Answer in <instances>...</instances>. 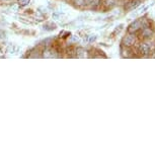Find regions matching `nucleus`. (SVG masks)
Masks as SVG:
<instances>
[{"label":"nucleus","instance_id":"obj_2","mask_svg":"<svg viewBox=\"0 0 155 155\" xmlns=\"http://www.w3.org/2000/svg\"><path fill=\"white\" fill-rule=\"evenodd\" d=\"M140 51H143V52H141L143 54H148L149 52H150V48H149L146 44H142V45L140 46Z\"/></svg>","mask_w":155,"mask_h":155},{"label":"nucleus","instance_id":"obj_3","mask_svg":"<svg viewBox=\"0 0 155 155\" xmlns=\"http://www.w3.org/2000/svg\"><path fill=\"white\" fill-rule=\"evenodd\" d=\"M76 2H77L76 4H78L79 2H81L80 4H89L92 2V0H76Z\"/></svg>","mask_w":155,"mask_h":155},{"label":"nucleus","instance_id":"obj_4","mask_svg":"<svg viewBox=\"0 0 155 155\" xmlns=\"http://www.w3.org/2000/svg\"><path fill=\"white\" fill-rule=\"evenodd\" d=\"M18 1H19V3H20V4L25 5V4H28V2H30V0H18Z\"/></svg>","mask_w":155,"mask_h":155},{"label":"nucleus","instance_id":"obj_1","mask_svg":"<svg viewBox=\"0 0 155 155\" xmlns=\"http://www.w3.org/2000/svg\"><path fill=\"white\" fill-rule=\"evenodd\" d=\"M135 43V37L133 35H129L124 39V44L126 46H132Z\"/></svg>","mask_w":155,"mask_h":155}]
</instances>
